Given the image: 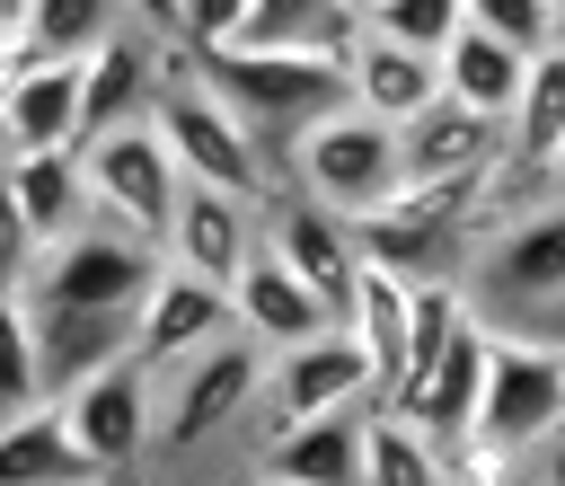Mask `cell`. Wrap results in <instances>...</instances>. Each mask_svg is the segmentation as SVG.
Instances as JSON below:
<instances>
[{"label":"cell","mask_w":565,"mask_h":486,"mask_svg":"<svg viewBox=\"0 0 565 486\" xmlns=\"http://www.w3.org/2000/svg\"><path fill=\"white\" fill-rule=\"evenodd\" d=\"M53 406H62L71 442H79V459H88L97 477H124V468H141V459H150L159 398H150V371H141V353H132V345H124V353H106L97 371L62 380V389H53Z\"/></svg>","instance_id":"obj_8"},{"label":"cell","mask_w":565,"mask_h":486,"mask_svg":"<svg viewBox=\"0 0 565 486\" xmlns=\"http://www.w3.org/2000/svg\"><path fill=\"white\" fill-rule=\"evenodd\" d=\"M26 247L62 239L88 221V168H79V141H53V150H9V177H0Z\"/></svg>","instance_id":"obj_17"},{"label":"cell","mask_w":565,"mask_h":486,"mask_svg":"<svg viewBox=\"0 0 565 486\" xmlns=\"http://www.w3.org/2000/svg\"><path fill=\"white\" fill-rule=\"evenodd\" d=\"M203 71V88L265 141V159L291 150V133H309L318 115H335L353 97L344 80V44H203L185 53Z\"/></svg>","instance_id":"obj_1"},{"label":"cell","mask_w":565,"mask_h":486,"mask_svg":"<svg viewBox=\"0 0 565 486\" xmlns=\"http://www.w3.org/2000/svg\"><path fill=\"white\" fill-rule=\"evenodd\" d=\"M0 177H9V133H0Z\"/></svg>","instance_id":"obj_38"},{"label":"cell","mask_w":565,"mask_h":486,"mask_svg":"<svg viewBox=\"0 0 565 486\" xmlns=\"http://www.w3.org/2000/svg\"><path fill=\"white\" fill-rule=\"evenodd\" d=\"M0 133H9V150L79 141V62H18V88H9Z\"/></svg>","instance_id":"obj_23"},{"label":"cell","mask_w":565,"mask_h":486,"mask_svg":"<svg viewBox=\"0 0 565 486\" xmlns=\"http://www.w3.org/2000/svg\"><path fill=\"white\" fill-rule=\"evenodd\" d=\"M556 415H565V345L486 318V398H477V424L468 433H494L521 459Z\"/></svg>","instance_id":"obj_10"},{"label":"cell","mask_w":565,"mask_h":486,"mask_svg":"<svg viewBox=\"0 0 565 486\" xmlns=\"http://www.w3.org/2000/svg\"><path fill=\"white\" fill-rule=\"evenodd\" d=\"M494 150H503V124H494L486 106L450 97V88H433V97L397 124V159H406V177H468V168H486Z\"/></svg>","instance_id":"obj_16"},{"label":"cell","mask_w":565,"mask_h":486,"mask_svg":"<svg viewBox=\"0 0 565 486\" xmlns=\"http://www.w3.org/2000/svg\"><path fill=\"white\" fill-rule=\"evenodd\" d=\"M344 80H353V106L406 124V115L441 88V53H415V44H397V35H380V27L353 18V35H344Z\"/></svg>","instance_id":"obj_18"},{"label":"cell","mask_w":565,"mask_h":486,"mask_svg":"<svg viewBox=\"0 0 565 486\" xmlns=\"http://www.w3.org/2000/svg\"><path fill=\"white\" fill-rule=\"evenodd\" d=\"M124 9H132L150 35H177V0H124Z\"/></svg>","instance_id":"obj_33"},{"label":"cell","mask_w":565,"mask_h":486,"mask_svg":"<svg viewBox=\"0 0 565 486\" xmlns=\"http://www.w3.org/2000/svg\"><path fill=\"white\" fill-rule=\"evenodd\" d=\"M521 477H556V486H565V415H556V424L521 451Z\"/></svg>","instance_id":"obj_32"},{"label":"cell","mask_w":565,"mask_h":486,"mask_svg":"<svg viewBox=\"0 0 565 486\" xmlns=\"http://www.w3.org/2000/svg\"><path fill=\"white\" fill-rule=\"evenodd\" d=\"M547 35H565V0H547Z\"/></svg>","instance_id":"obj_36"},{"label":"cell","mask_w":565,"mask_h":486,"mask_svg":"<svg viewBox=\"0 0 565 486\" xmlns=\"http://www.w3.org/2000/svg\"><path fill=\"white\" fill-rule=\"evenodd\" d=\"M177 35H150L141 18H124L115 35H97L79 53V141L106 133V124H132L150 115V88H159V62H168Z\"/></svg>","instance_id":"obj_14"},{"label":"cell","mask_w":565,"mask_h":486,"mask_svg":"<svg viewBox=\"0 0 565 486\" xmlns=\"http://www.w3.org/2000/svg\"><path fill=\"white\" fill-rule=\"evenodd\" d=\"M221 327H238V318H230V292L159 256L150 292L132 300V353H141V371H150V380H159V371H177V362H185L194 345H212Z\"/></svg>","instance_id":"obj_12"},{"label":"cell","mask_w":565,"mask_h":486,"mask_svg":"<svg viewBox=\"0 0 565 486\" xmlns=\"http://www.w3.org/2000/svg\"><path fill=\"white\" fill-rule=\"evenodd\" d=\"M406 327H415V283H406L397 265H371V256H362L353 300H344V336L362 345V362H371V389H380V398H388V389H397V371H406Z\"/></svg>","instance_id":"obj_19"},{"label":"cell","mask_w":565,"mask_h":486,"mask_svg":"<svg viewBox=\"0 0 565 486\" xmlns=\"http://www.w3.org/2000/svg\"><path fill=\"white\" fill-rule=\"evenodd\" d=\"M35 300V292H26ZM132 345V309H88V300H35V362H44V398L79 371H97L106 353Z\"/></svg>","instance_id":"obj_20"},{"label":"cell","mask_w":565,"mask_h":486,"mask_svg":"<svg viewBox=\"0 0 565 486\" xmlns=\"http://www.w3.org/2000/svg\"><path fill=\"white\" fill-rule=\"evenodd\" d=\"M0 18H18V0H0Z\"/></svg>","instance_id":"obj_40"},{"label":"cell","mask_w":565,"mask_h":486,"mask_svg":"<svg viewBox=\"0 0 565 486\" xmlns=\"http://www.w3.org/2000/svg\"><path fill=\"white\" fill-rule=\"evenodd\" d=\"M344 35H353L344 0H256L238 44H344Z\"/></svg>","instance_id":"obj_29"},{"label":"cell","mask_w":565,"mask_h":486,"mask_svg":"<svg viewBox=\"0 0 565 486\" xmlns=\"http://www.w3.org/2000/svg\"><path fill=\"white\" fill-rule=\"evenodd\" d=\"M256 230H265V203L185 177V186H177V212H168V230H159V256L230 292V274H238V256L256 247Z\"/></svg>","instance_id":"obj_13"},{"label":"cell","mask_w":565,"mask_h":486,"mask_svg":"<svg viewBox=\"0 0 565 486\" xmlns=\"http://www.w3.org/2000/svg\"><path fill=\"white\" fill-rule=\"evenodd\" d=\"M468 300L547 336V318H565V194L547 203H521L512 221H486L468 239V265H459Z\"/></svg>","instance_id":"obj_2"},{"label":"cell","mask_w":565,"mask_h":486,"mask_svg":"<svg viewBox=\"0 0 565 486\" xmlns=\"http://www.w3.org/2000/svg\"><path fill=\"white\" fill-rule=\"evenodd\" d=\"M362 27H380V35L415 44V53H441V44H450V27H459V0H371V9H362Z\"/></svg>","instance_id":"obj_30"},{"label":"cell","mask_w":565,"mask_h":486,"mask_svg":"<svg viewBox=\"0 0 565 486\" xmlns=\"http://www.w3.org/2000/svg\"><path fill=\"white\" fill-rule=\"evenodd\" d=\"M247 9H256V0H177V44H185V53L238 44V35H247Z\"/></svg>","instance_id":"obj_31"},{"label":"cell","mask_w":565,"mask_h":486,"mask_svg":"<svg viewBox=\"0 0 565 486\" xmlns=\"http://www.w3.org/2000/svg\"><path fill=\"white\" fill-rule=\"evenodd\" d=\"M521 62H530V44H512V35L477 27V18H459L450 44H441V88L468 97V106H486V115L503 124V115H512V88H521Z\"/></svg>","instance_id":"obj_22"},{"label":"cell","mask_w":565,"mask_h":486,"mask_svg":"<svg viewBox=\"0 0 565 486\" xmlns=\"http://www.w3.org/2000/svg\"><path fill=\"white\" fill-rule=\"evenodd\" d=\"M265 239H274V256L335 309V327H344V300H353V274H362V239H353V221L335 212V203H318V194H265Z\"/></svg>","instance_id":"obj_11"},{"label":"cell","mask_w":565,"mask_h":486,"mask_svg":"<svg viewBox=\"0 0 565 486\" xmlns=\"http://www.w3.org/2000/svg\"><path fill=\"white\" fill-rule=\"evenodd\" d=\"M353 424H362V406H318V415L265 433L256 442V468L265 477H300V486H344V477H362L353 468Z\"/></svg>","instance_id":"obj_21"},{"label":"cell","mask_w":565,"mask_h":486,"mask_svg":"<svg viewBox=\"0 0 565 486\" xmlns=\"http://www.w3.org/2000/svg\"><path fill=\"white\" fill-rule=\"evenodd\" d=\"M256 380H265V336L221 327L212 345H194L177 371H159V380H150V398H159L150 459H194V451H212L221 433H238V424H247Z\"/></svg>","instance_id":"obj_3"},{"label":"cell","mask_w":565,"mask_h":486,"mask_svg":"<svg viewBox=\"0 0 565 486\" xmlns=\"http://www.w3.org/2000/svg\"><path fill=\"white\" fill-rule=\"evenodd\" d=\"M9 88H18V44L0 53V115H9Z\"/></svg>","instance_id":"obj_35"},{"label":"cell","mask_w":565,"mask_h":486,"mask_svg":"<svg viewBox=\"0 0 565 486\" xmlns=\"http://www.w3.org/2000/svg\"><path fill=\"white\" fill-rule=\"evenodd\" d=\"M9 44H18V18H0V53H9Z\"/></svg>","instance_id":"obj_37"},{"label":"cell","mask_w":565,"mask_h":486,"mask_svg":"<svg viewBox=\"0 0 565 486\" xmlns=\"http://www.w3.org/2000/svg\"><path fill=\"white\" fill-rule=\"evenodd\" d=\"M0 477H9V486H71V477H97V468L79 459V442H71L62 406H53V398H35V406L0 415Z\"/></svg>","instance_id":"obj_25"},{"label":"cell","mask_w":565,"mask_h":486,"mask_svg":"<svg viewBox=\"0 0 565 486\" xmlns=\"http://www.w3.org/2000/svg\"><path fill=\"white\" fill-rule=\"evenodd\" d=\"M282 168L300 177V194H318V203H335V212H362V203H380V194L406 177L397 124L371 115V106H353V97H344L335 115H318L309 133H291Z\"/></svg>","instance_id":"obj_6"},{"label":"cell","mask_w":565,"mask_h":486,"mask_svg":"<svg viewBox=\"0 0 565 486\" xmlns=\"http://www.w3.org/2000/svg\"><path fill=\"white\" fill-rule=\"evenodd\" d=\"M344 9H353V18H362V9H371V0H344Z\"/></svg>","instance_id":"obj_39"},{"label":"cell","mask_w":565,"mask_h":486,"mask_svg":"<svg viewBox=\"0 0 565 486\" xmlns=\"http://www.w3.org/2000/svg\"><path fill=\"white\" fill-rule=\"evenodd\" d=\"M124 18V0H18V62H79Z\"/></svg>","instance_id":"obj_27"},{"label":"cell","mask_w":565,"mask_h":486,"mask_svg":"<svg viewBox=\"0 0 565 486\" xmlns=\"http://www.w3.org/2000/svg\"><path fill=\"white\" fill-rule=\"evenodd\" d=\"M539 177H547V194H565V133L547 141V159H539Z\"/></svg>","instance_id":"obj_34"},{"label":"cell","mask_w":565,"mask_h":486,"mask_svg":"<svg viewBox=\"0 0 565 486\" xmlns=\"http://www.w3.org/2000/svg\"><path fill=\"white\" fill-rule=\"evenodd\" d=\"M556 133H565V35L530 44L521 88H512V115H503V150H512L521 168H539Z\"/></svg>","instance_id":"obj_26"},{"label":"cell","mask_w":565,"mask_h":486,"mask_svg":"<svg viewBox=\"0 0 565 486\" xmlns=\"http://www.w3.org/2000/svg\"><path fill=\"white\" fill-rule=\"evenodd\" d=\"M150 274H159V239H141V230H124V221H79V230H62V239H44L26 265H18V283L35 292V300H88V309H132L141 292H150Z\"/></svg>","instance_id":"obj_5"},{"label":"cell","mask_w":565,"mask_h":486,"mask_svg":"<svg viewBox=\"0 0 565 486\" xmlns=\"http://www.w3.org/2000/svg\"><path fill=\"white\" fill-rule=\"evenodd\" d=\"M353 468H362L371 486H433V477H441V442H433L406 406L371 398L362 424H353Z\"/></svg>","instance_id":"obj_24"},{"label":"cell","mask_w":565,"mask_h":486,"mask_svg":"<svg viewBox=\"0 0 565 486\" xmlns=\"http://www.w3.org/2000/svg\"><path fill=\"white\" fill-rule=\"evenodd\" d=\"M44 398V362H35V300H26V283L9 274L0 283V415H18V406H35Z\"/></svg>","instance_id":"obj_28"},{"label":"cell","mask_w":565,"mask_h":486,"mask_svg":"<svg viewBox=\"0 0 565 486\" xmlns=\"http://www.w3.org/2000/svg\"><path fill=\"white\" fill-rule=\"evenodd\" d=\"M79 168H88V212H97V221H124V230H141V239L168 230L185 168H177V150L159 141L150 115L88 133V141H79Z\"/></svg>","instance_id":"obj_9"},{"label":"cell","mask_w":565,"mask_h":486,"mask_svg":"<svg viewBox=\"0 0 565 486\" xmlns=\"http://www.w3.org/2000/svg\"><path fill=\"white\" fill-rule=\"evenodd\" d=\"M371 398H380V389H371L362 345H353L344 327H318V336L265 345V380H256V398H247V433L265 442V433H282V424H300V415H318V406H371Z\"/></svg>","instance_id":"obj_7"},{"label":"cell","mask_w":565,"mask_h":486,"mask_svg":"<svg viewBox=\"0 0 565 486\" xmlns=\"http://www.w3.org/2000/svg\"><path fill=\"white\" fill-rule=\"evenodd\" d=\"M150 124H159V141L177 150V168L194 177V186H221V194H247V203H265V186H274V159H265V141L203 88V71L185 62V44H168V62H159V88H150Z\"/></svg>","instance_id":"obj_4"},{"label":"cell","mask_w":565,"mask_h":486,"mask_svg":"<svg viewBox=\"0 0 565 486\" xmlns=\"http://www.w3.org/2000/svg\"><path fill=\"white\" fill-rule=\"evenodd\" d=\"M230 318L247 327V336H265V345H291V336H318V327H335V309L274 256V239L256 230V247L238 256V274H230Z\"/></svg>","instance_id":"obj_15"}]
</instances>
